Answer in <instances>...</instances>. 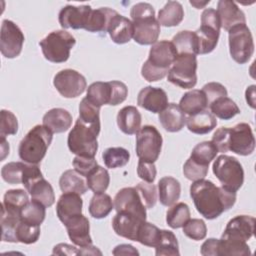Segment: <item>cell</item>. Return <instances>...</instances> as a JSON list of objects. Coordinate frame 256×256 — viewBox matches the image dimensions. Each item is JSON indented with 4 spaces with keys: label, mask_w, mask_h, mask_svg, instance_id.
Wrapping results in <instances>:
<instances>
[{
    "label": "cell",
    "mask_w": 256,
    "mask_h": 256,
    "mask_svg": "<svg viewBox=\"0 0 256 256\" xmlns=\"http://www.w3.org/2000/svg\"><path fill=\"white\" fill-rule=\"evenodd\" d=\"M190 196L196 210L206 219L213 220L229 210L236 202V193L210 180H197L190 186Z\"/></svg>",
    "instance_id": "cell-1"
},
{
    "label": "cell",
    "mask_w": 256,
    "mask_h": 256,
    "mask_svg": "<svg viewBox=\"0 0 256 256\" xmlns=\"http://www.w3.org/2000/svg\"><path fill=\"white\" fill-rule=\"evenodd\" d=\"M178 53L173 43L168 40L157 41L152 44L148 59L141 67V75L148 82H156L167 76L170 67L176 60Z\"/></svg>",
    "instance_id": "cell-2"
},
{
    "label": "cell",
    "mask_w": 256,
    "mask_h": 256,
    "mask_svg": "<svg viewBox=\"0 0 256 256\" xmlns=\"http://www.w3.org/2000/svg\"><path fill=\"white\" fill-rule=\"evenodd\" d=\"M134 34L133 39L140 45H152L157 42L160 34V24L155 17L153 6L146 2H139L130 11Z\"/></svg>",
    "instance_id": "cell-3"
},
{
    "label": "cell",
    "mask_w": 256,
    "mask_h": 256,
    "mask_svg": "<svg viewBox=\"0 0 256 256\" xmlns=\"http://www.w3.org/2000/svg\"><path fill=\"white\" fill-rule=\"evenodd\" d=\"M52 139L53 133L44 125L34 126L19 143L20 159L28 164L40 163L45 157Z\"/></svg>",
    "instance_id": "cell-4"
},
{
    "label": "cell",
    "mask_w": 256,
    "mask_h": 256,
    "mask_svg": "<svg viewBox=\"0 0 256 256\" xmlns=\"http://www.w3.org/2000/svg\"><path fill=\"white\" fill-rule=\"evenodd\" d=\"M100 128L101 126L88 124L78 118L68 134L67 144L69 150L76 156L95 157L98 150L97 137Z\"/></svg>",
    "instance_id": "cell-5"
},
{
    "label": "cell",
    "mask_w": 256,
    "mask_h": 256,
    "mask_svg": "<svg viewBox=\"0 0 256 256\" xmlns=\"http://www.w3.org/2000/svg\"><path fill=\"white\" fill-rule=\"evenodd\" d=\"M75 44L74 36L65 30L52 31L39 42L45 59L52 63L66 62Z\"/></svg>",
    "instance_id": "cell-6"
},
{
    "label": "cell",
    "mask_w": 256,
    "mask_h": 256,
    "mask_svg": "<svg viewBox=\"0 0 256 256\" xmlns=\"http://www.w3.org/2000/svg\"><path fill=\"white\" fill-rule=\"evenodd\" d=\"M212 170L223 188L236 193L242 187L244 170L235 157L225 154L219 155L213 162Z\"/></svg>",
    "instance_id": "cell-7"
},
{
    "label": "cell",
    "mask_w": 256,
    "mask_h": 256,
    "mask_svg": "<svg viewBox=\"0 0 256 256\" xmlns=\"http://www.w3.org/2000/svg\"><path fill=\"white\" fill-rule=\"evenodd\" d=\"M220 20L215 9L206 8L201 15V25L194 31L197 37L198 54L211 53L217 46L220 35Z\"/></svg>",
    "instance_id": "cell-8"
},
{
    "label": "cell",
    "mask_w": 256,
    "mask_h": 256,
    "mask_svg": "<svg viewBox=\"0 0 256 256\" xmlns=\"http://www.w3.org/2000/svg\"><path fill=\"white\" fill-rule=\"evenodd\" d=\"M197 58L193 54H178L167 74L170 83L183 88L191 89L197 83Z\"/></svg>",
    "instance_id": "cell-9"
},
{
    "label": "cell",
    "mask_w": 256,
    "mask_h": 256,
    "mask_svg": "<svg viewBox=\"0 0 256 256\" xmlns=\"http://www.w3.org/2000/svg\"><path fill=\"white\" fill-rule=\"evenodd\" d=\"M229 52L238 64L247 63L254 53V42L250 29L246 24H240L228 31Z\"/></svg>",
    "instance_id": "cell-10"
},
{
    "label": "cell",
    "mask_w": 256,
    "mask_h": 256,
    "mask_svg": "<svg viewBox=\"0 0 256 256\" xmlns=\"http://www.w3.org/2000/svg\"><path fill=\"white\" fill-rule=\"evenodd\" d=\"M162 135L156 127L145 125L136 133V154L140 160L155 163L162 149Z\"/></svg>",
    "instance_id": "cell-11"
},
{
    "label": "cell",
    "mask_w": 256,
    "mask_h": 256,
    "mask_svg": "<svg viewBox=\"0 0 256 256\" xmlns=\"http://www.w3.org/2000/svg\"><path fill=\"white\" fill-rule=\"evenodd\" d=\"M26 191L35 200L45 207H50L55 202V194L52 185L44 179L38 165H33L27 172L22 182Z\"/></svg>",
    "instance_id": "cell-12"
},
{
    "label": "cell",
    "mask_w": 256,
    "mask_h": 256,
    "mask_svg": "<svg viewBox=\"0 0 256 256\" xmlns=\"http://www.w3.org/2000/svg\"><path fill=\"white\" fill-rule=\"evenodd\" d=\"M25 37L21 29L13 21L5 19L1 24L0 51L8 59L16 58L20 55Z\"/></svg>",
    "instance_id": "cell-13"
},
{
    "label": "cell",
    "mask_w": 256,
    "mask_h": 256,
    "mask_svg": "<svg viewBox=\"0 0 256 256\" xmlns=\"http://www.w3.org/2000/svg\"><path fill=\"white\" fill-rule=\"evenodd\" d=\"M53 85L63 97L76 98L85 91L87 82L85 77L78 71L63 69L54 76Z\"/></svg>",
    "instance_id": "cell-14"
},
{
    "label": "cell",
    "mask_w": 256,
    "mask_h": 256,
    "mask_svg": "<svg viewBox=\"0 0 256 256\" xmlns=\"http://www.w3.org/2000/svg\"><path fill=\"white\" fill-rule=\"evenodd\" d=\"M227 149L241 156H248L255 149V138L248 123H239L228 128Z\"/></svg>",
    "instance_id": "cell-15"
},
{
    "label": "cell",
    "mask_w": 256,
    "mask_h": 256,
    "mask_svg": "<svg viewBox=\"0 0 256 256\" xmlns=\"http://www.w3.org/2000/svg\"><path fill=\"white\" fill-rule=\"evenodd\" d=\"M113 203L116 212L128 213L146 221L147 208L135 187H125L120 189L116 193Z\"/></svg>",
    "instance_id": "cell-16"
},
{
    "label": "cell",
    "mask_w": 256,
    "mask_h": 256,
    "mask_svg": "<svg viewBox=\"0 0 256 256\" xmlns=\"http://www.w3.org/2000/svg\"><path fill=\"white\" fill-rule=\"evenodd\" d=\"M91 12L89 5H66L59 12V24L63 29H85Z\"/></svg>",
    "instance_id": "cell-17"
},
{
    "label": "cell",
    "mask_w": 256,
    "mask_h": 256,
    "mask_svg": "<svg viewBox=\"0 0 256 256\" xmlns=\"http://www.w3.org/2000/svg\"><path fill=\"white\" fill-rule=\"evenodd\" d=\"M137 104L154 114L160 113L168 106V96L162 88L146 86L139 91Z\"/></svg>",
    "instance_id": "cell-18"
},
{
    "label": "cell",
    "mask_w": 256,
    "mask_h": 256,
    "mask_svg": "<svg viewBox=\"0 0 256 256\" xmlns=\"http://www.w3.org/2000/svg\"><path fill=\"white\" fill-rule=\"evenodd\" d=\"M255 218L249 215H238L226 225L221 237L248 241L254 235Z\"/></svg>",
    "instance_id": "cell-19"
},
{
    "label": "cell",
    "mask_w": 256,
    "mask_h": 256,
    "mask_svg": "<svg viewBox=\"0 0 256 256\" xmlns=\"http://www.w3.org/2000/svg\"><path fill=\"white\" fill-rule=\"evenodd\" d=\"M221 27L229 31L231 28L240 25L246 24V17L244 12L238 7V5L231 0H220L217 3L216 10Z\"/></svg>",
    "instance_id": "cell-20"
},
{
    "label": "cell",
    "mask_w": 256,
    "mask_h": 256,
    "mask_svg": "<svg viewBox=\"0 0 256 256\" xmlns=\"http://www.w3.org/2000/svg\"><path fill=\"white\" fill-rule=\"evenodd\" d=\"M69 239L78 247H86L92 245V238L90 236V224L89 220L80 214L71 218L66 224Z\"/></svg>",
    "instance_id": "cell-21"
},
{
    "label": "cell",
    "mask_w": 256,
    "mask_h": 256,
    "mask_svg": "<svg viewBox=\"0 0 256 256\" xmlns=\"http://www.w3.org/2000/svg\"><path fill=\"white\" fill-rule=\"evenodd\" d=\"M83 200L80 194L74 192L63 193L56 204V214L59 220L66 224L71 218L82 214Z\"/></svg>",
    "instance_id": "cell-22"
},
{
    "label": "cell",
    "mask_w": 256,
    "mask_h": 256,
    "mask_svg": "<svg viewBox=\"0 0 256 256\" xmlns=\"http://www.w3.org/2000/svg\"><path fill=\"white\" fill-rule=\"evenodd\" d=\"M143 222L144 220H141L134 215L117 212L112 219V227L118 236L132 241H137L139 227Z\"/></svg>",
    "instance_id": "cell-23"
},
{
    "label": "cell",
    "mask_w": 256,
    "mask_h": 256,
    "mask_svg": "<svg viewBox=\"0 0 256 256\" xmlns=\"http://www.w3.org/2000/svg\"><path fill=\"white\" fill-rule=\"evenodd\" d=\"M107 32L111 40L116 44L128 43L134 34V27L131 20L117 13L111 20Z\"/></svg>",
    "instance_id": "cell-24"
},
{
    "label": "cell",
    "mask_w": 256,
    "mask_h": 256,
    "mask_svg": "<svg viewBox=\"0 0 256 256\" xmlns=\"http://www.w3.org/2000/svg\"><path fill=\"white\" fill-rule=\"evenodd\" d=\"M42 122L53 134L63 133L71 127L72 115L66 109L52 108L44 114Z\"/></svg>",
    "instance_id": "cell-25"
},
{
    "label": "cell",
    "mask_w": 256,
    "mask_h": 256,
    "mask_svg": "<svg viewBox=\"0 0 256 256\" xmlns=\"http://www.w3.org/2000/svg\"><path fill=\"white\" fill-rule=\"evenodd\" d=\"M158 119L162 127L172 133L182 130L186 124L185 113L181 110L179 105L175 103L168 104V106L159 113Z\"/></svg>",
    "instance_id": "cell-26"
},
{
    "label": "cell",
    "mask_w": 256,
    "mask_h": 256,
    "mask_svg": "<svg viewBox=\"0 0 256 256\" xmlns=\"http://www.w3.org/2000/svg\"><path fill=\"white\" fill-rule=\"evenodd\" d=\"M117 125L119 129L127 135H133L141 128L142 117L135 106H125L117 114Z\"/></svg>",
    "instance_id": "cell-27"
},
{
    "label": "cell",
    "mask_w": 256,
    "mask_h": 256,
    "mask_svg": "<svg viewBox=\"0 0 256 256\" xmlns=\"http://www.w3.org/2000/svg\"><path fill=\"white\" fill-rule=\"evenodd\" d=\"M158 188V198L163 206L174 205L181 194L180 182L171 176L162 177L157 185Z\"/></svg>",
    "instance_id": "cell-28"
},
{
    "label": "cell",
    "mask_w": 256,
    "mask_h": 256,
    "mask_svg": "<svg viewBox=\"0 0 256 256\" xmlns=\"http://www.w3.org/2000/svg\"><path fill=\"white\" fill-rule=\"evenodd\" d=\"M186 125L190 132L194 134H207L217 125L216 117L207 109L186 118Z\"/></svg>",
    "instance_id": "cell-29"
},
{
    "label": "cell",
    "mask_w": 256,
    "mask_h": 256,
    "mask_svg": "<svg viewBox=\"0 0 256 256\" xmlns=\"http://www.w3.org/2000/svg\"><path fill=\"white\" fill-rule=\"evenodd\" d=\"M118 12L116 10L108 7H101V8L92 10L85 30L92 33L105 34L108 30V27L112 18Z\"/></svg>",
    "instance_id": "cell-30"
},
{
    "label": "cell",
    "mask_w": 256,
    "mask_h": 256,
    "mask_svg": "<svg viewBox=\"0 0 256 256\" xmlns=\"http://www.w3.org/2000/svg\"><path fill=\"white\" fill-rule=\"evenodd\" d=\"M179 107L187 115H193L208 108L206 96L202 90L192 89L186 92L180 99Z\"/></svg>",
    "instance_id": "cell-31"
},
{
    "label": "cell",
    "mask_w": 256,
    "mask_h": 256,
    "mask_svg": "<svg viewBox=\"0 0 256 256\" xmlns=\"http://www.w3.org/2000/svg\"><path fill=\"white\" fill-rule=\"evenodd\" d=\"M184 18V10L178 1H168L158 12L157 20L160 26L174 27L178 26Z\"/></svg>",
    "instance_id": "cell-32"
},
{
    "label": "cell",
    "mask_w": 256,
    "mask_h": 256,
    "mask_svg": "<svg viewBox=\"0 0 256 256\" xmlns=\"http://www.w3.org/2000/svg\"><path fill=\"white\" fill-rule=\"evenodd\" d=\"M59 187L63 193L74 192L80 195L85 194L89 189L84 177L72 169L62 173L59 179Z\"/></svg>",
    "instance_id": "cell-33"
},
{
    "label": "cell",
    "mask_w": 256,
    "mask_h": 256,
    "mask_svg": "<svg viewBox=\"0 0 256 256\" xmlns=\"http://www.w3.org/2000/svg\"><path fill=\"white\" fill-rule=\"evenodd\" d=\"M29 201L28 193L23 189H10L4 194L1 208L5 209L9 214L20 217L22 208Z\"/></svg>",
    "instance_id": "cell-34"
},
{
    "label": "cell",
    "mask_w": 256,
    "mask_h": 256,
    "mask_svg": "<svg viewBox=\"0 0 256 256\" xmlns=\"http://www.w3.org/2000/svg\"><path fill=\"white\" fill-rule=\"evenodd\" d=\"M86 98L100 108L106 104L110 105L112 99V86L110 81H97L90 84L87 88Z\"/></svg>",
    "instance_id": "cell-35"
},
{
    "label": "cell",
    "mask_w": 256,
    "mask_h": 256,
    "mask_svg": "<svg viewBox=\"0 0 256 256\" xmlns=\"http://www.w3.org/2000/svg\"><path fill=\"white\" fill-rule=\"evenodd\" d=\"M178 54L198 55L197 37L194 31L183 30L178 32L171 41Z\"/></svg>",
    "instance_id": "cell-36"
},
{
    "label": "cell",
    "mask_w": 256,
    "mask_h": 256,
    "mask_svg": "<svg viewBox=\"0 0 256 256\" xmlns=\"http://www.w3.org/2000/svg\"><path fill=\"white\" fill-rule=\"evenodd\" d=\"M208 108L210 112L222 120L232 119L234 116L240 113V109L237 104L229 97H220L214 100Z\"/></svg>",
    "instance_id": "cell-37"
},
{
    "label": "cell",
    "mask_w": 256,
    "mask_h": 256,
    "mask_svg": "<svg viewBox=\"0 0 256 256\" xmlns=\"http://www.w3.org/2000/svg\"><path fill=\"white\" fill-rule=\"evenodd\" d=\"M114 208L111 197L106 193H95L89 203V213L95 219H102L109 215Z\"/></svg>",
    "instance_id": "cell-38"
},
{
    "label": "cell",
    "mask_w": 256,
    "mask_h": 256,
    "mask_svg": "<svg viewBox=\"0 0 256 256\" xmlns=\"http://www.w3.org/2000/svg\"><path fill=\"white\" fill-rule=\"evenodd\" d=\"M251 250L246 241L221 237L218 244V256H247Z\"/></svg>",
    "instance_id": "cell-39"
},
{
    "label": "cell",
    "mask_w": 256,
    "mask_h": 256,
    "mask_svg": "<svg viewBox=\"0 0 256 256\" xmlns=\"http://www.w3.org/2000/svg\"><path fill=\"white\" fill-rule=\"evenodd\" d=\"M217 153L218 150L212 141H203L192 149L189 158L202 166L209 167L210 162L216 158Z\"/></svg>",
    "instance_id": "cell-40"
},
{
    "label": "cell",
    "mask_w": 256,
    "mask_h": 256,
    "mask_svg": "<svg viewBox=\"0 0 256 256\" xmlns=\"http://www.w3.org/2000/svg\"><path fill=\"white\" fill-rule=\"evenodd\" d=\"M190 219L189 206L184 202L175 203L166 213V223L172 229L183 227Z\"/></svg>",
    "instance_id": "cell-41"
},
{
    "label": "cell",
    "mask_w": 256,
    "mask_h": 256,
    "mask_svg": "<svg viewBox=\"0 0 256 256\" xmlns=\"http://www.w3.org/2000/svg\"><path fill=\"white\" fill-rule=\"evenodd\" d=\"M45 208L46 207L43 204L31 199L22 208L20 212V219L28 224L40 226L46 216Z\"/></svg>",
    "instance_id": "cell-42"
},
{
    "label": "cell",
    "mask_w": 256,
    "mask_h": 256,
    "mask_svg": "<svg viewBox=\"0 0 256 256\" xmlns=\"http://www.w3.org/2000/svg\"><path fill=\"white\" fill-rule=\"evenodd\" d=\"M155 254L157 256L180 255L179 244H178L175 234L172 231L161 229L160 239L155 247Z\"/></svg>",
    "instance_id": "cell-43"
},
{
    "label": "cell",
    "mask_w": 256,
    "mask_h": 256,
    "mask_svg": "<svg viewBox=\"0 0 256 256\" xmlns=\"http://www.w3.org/2000/svg\"><path fill=\"white\" fill-rule=\"evenodd\" d=\"M102 159L107 168L115 169L125 166L130 159V153L123 147H109L102 153Z\"/></svg>",
    "instance_id": "cell-44"
},
{
    "label": "cell",
    "mask_w": 256,
    "mask_h": 256,
    "mask_svg": "<svg viewBox=\"0 0 256 256\" xmlns=\"http://www.w3.org/2000/svg\"><path fill=\"white\" fill-rule=\"evenodd\" d=\"M88 188L95 193H103L107 190L110 183V176L104 167L97 165L95 169L86 177Z\"/></svg>",
    "instance_id": "cell-45"
},
{
    "label": "cell",
    "mask_w": 256,
    "mask_h": 256,
    "mask_svg": "<svg viewBox=\"0 0 256 256\" xmlns=\"http://www.w3.org/2000/svg\"><path fill=\"white\" fill-rule=\"evenodd\" d=\"M160 235L161 229L150 222L144 221L139 227L137 242L141 243L142 245L155 248L160 239Z\"/></svg>",
    "instance_id": "cell-46"
},
{
    "label": "cell",
    "mask_w": 256,
    "mask_h": 256,
    "mask_svg": "<svg viewBox=\"0 0 256 256\" xmlns=\"http://www.w3.org/2000/svg\"><path fill=\"white\" fill-rule=\"evenodd\" d=\"M16 241L24 244H33L40 237V226L28 224L20 219L15 230Z\"/></svg>",
    "instance_id": "cell-47"
},
{
    "label": "cell",
    "mask_w": 256,
    "mask_h": 256,
    "mask_svg": "<svg viewBox=\"0 0 256 256\" xmlns=\"http://www.w3.org/2000/svg\"><path fill=\"white\" fill-rule=\"evenodd\" d=\"M27 163L25 162H9L1 169L2 179L8 184L22 183L24 170Z\"/></svg>",
    "instance_id": "cell-48"
},
{
    "label": "cell",
    "mask_w": 256,
    "mask_h": 256,
    "mask_svg": "<svg viewBox=\"0 0 256 256\" xmlns=\"http://www.w3.org/2000/svg\"><path fill=\"white\" fill-rule=\"evenodd\" d=\"M82 121L101 126L100 124V107L94 105L86 97L83 98L79 104V117Z\"/></svg>",
    "instance_id": "cell-49"
},
{
    "label": "cell",
    "mask_w": 256,
    "mask_h": 256,
    "mask_svg": "<svg viewBox=\"0 0 256 256\" xmlns=\"http://www.w3.org/2000/svg\"><path fill=\"white\" fill-rule=\"evenodd\" d=\"M183 233L190 239L199 241L203 240L207 234V227L202 219H189L183 226Z\"/></svg>",
    "instance_id": "cell-50"
},
{
    "label": "cell",
    "mask_w": 256,
    "mask_h": 256,
    "mask_svg": "<svg viewBox=\"0 0 256 256\" xmlns=\"http://www.w3.org/2000/svg\"><path fill=\"white\" fill-rule=\"evenodd\" d=\"M147 209L153 208L157 202V188L153 183L140 182L135 186Z\"/></svg>",
    "instance_id": "cell-51"
},
{
    "label": "cell",
    "mask_w": 256,
    "mask_h": 256,
    "mask_svg": "<svg viewBox=\"0 0 256 256\" xmlns=\"http://www.w3.org/2000/svg\"><path fill=\"white\" fill-rule=\"evenodd\" d=\"M18 132L17 117L9 110H1V124H0V137L7 135H15Z\"/></svg>",
    "instance_id": "cell-52"
},
{
    "label": "cell",
    "mask_w": 256,
    "mask_h": 256,
    "mask_svg": "<svg viewBox=\"0 0 256 256\" xmlns=\"http://www.w3.org/2000/svg\"><path fill=\"white\" fill-rule=\"evenodd\" d=\"M208 168L206 166H202L192 159L188 158L183 165V174L184 176L191 181H197L204 179L208 173Z\"/></svg>",
    "instance_id": "cell-53"
},
{
    "label": "cell",
    "mask_w": 256,
    "mask_h": 256,
    "mask_svg": "<svg viewBox=\"0 0 256 256\" xmlns=\"http://www.w3.org/2000/svg\"><path fill=\"white\" fill-rule=\"evenodd\" d=\"M201 90L204 92V94L206 96L208 106L214 100H216L220 97H226L228 95L226 87L218 82H209V83L205 84Z\"/></svg>",
    "instance_id": "cell-54"
},
{
    "label": "cell",
    "mask_w": 256,
    "mask_h": 256,
    "mask_svg": "<svg viewBox=\"0 0 256 256\" xmlns=\"http://www.w3.org/2000/svg\"><path fill=\"white\" fill-rule=\"evenodd\" d=\"M74 170H76L83 177H87L98 165L96 159L93 157H83L76 156L72 161Z\"/></svg>",
    "instance_id": "cell-55"
},
{
    "label": "cell",
    "mask_w": 256,
    "mask_h": 256,
    "mask_svg": "<svg viewBox=\"0 0 256 256\" xmlns=\"http://www.w3.org/2000/svg\"><path fill=\"white\" fill-rule=\"evenodd\" d=\"M156 174L157 170L154 163L139 159L137 165V175L139 176V178H141L145 182L153 183L156 178Z\"/></svg>",
    "instance_id": "cell-56"
},
{
    "label": "cell",
    "mask_w": 256,
    "mask_h": 256,
    "mask_svg": "<svg viewBox=\"0 0 256 256\" xmlns=\"http://www.w3.org/2000/svg\"><path fill=\"white\" fill-rule=\"evenodd\" d=\"M112 86V99L111 106H116L122 102H124L128 96V88L126 84L121 81L112 80L110 81Z\"/></svg>",
    "instance_id": "cell-57"
},
{
    "label": "cell",
    "mask_w": 256,
    "mask_h": 256,
    "mask_svg": "<svg viewBox=\"0 0 256 256\" xmlns=\"http://www.w3.org/2000/svg\"><path fill=\"white\" fill-rule=\"evenodd\" d=\"M219 239L209 238L201 245L200 253L203 256H218Z\"/></svg>",
    "instance_id": "cell-58"
},
{
    "label": "cell",
    "mask_w": 256,
    "mask_h": 256,
    "mask_svg": "<svg viewBox=\"0 0 256 256\" xmlns=\"http://www.w3.org/2000/svg\"><path fill=\"white\" fill-rule=\"evenodd\" d=\"M52 254L56 255H79V249L67 243H59L54 246Z\"/></svg>",
    "instance_id": "cell-59"
},
{
    "label": "cell",
    "mask_w": 256,
    "mask_h": 256,
    "mask_svg": "<svg viewBox=\"0 0 256 256\" xmlns=\"http://www.w3.org/2000/svg\"><path fill=\"white\" fill-rule=\"evenodd\" d=\"M113 255H139V252L130 244H120L117 245L113 251Z\"/></svg>",
    "instance_id": "cell-60"
},
{
    "label": "cell",
    "mask_w": 256,
    "mask_h": 256,
    "mask_svg": "<svg viewBox=\"0 0 256 256\" xmlns=\"http://www.w3.org/2000/svg\"><path fill=\"white\" fill-rule=\"evenodd\" d=\"M255 85H250L245 91L246 101L252 109L255 108Z\"/></svg>",
    "instance_id": "cell-61"
},
{
    "label": "cell",
    "mask_w": 256,
    "mask_h": 256,
    "mask_svg": "<svg viewBox=\"0 0 256 256\" xmlns=\"http://www.w3.org/2000/svg\"><path fill=\"white\" fill-rule=\"evenodd\" d=\"M96 254L102 255V252L93 245L79 248V255H96Z\"/></svg>",
    "instance_id": "cell-62"
},
{
    "label": "cell",
    "mask_w": 256,
    "mask_h": 256,
    "mask_svg": "<svg viewBox=\"0 0 256 256\" xmlns=\"http://www.w3.org/2000/svg\"><path fill=\"white\" fill-rule=\"evenodd\" d=\"M9 154V143L6 141L5 137L1 136V161Z\"/></svg>",
    "instance_id": "cell-63"
},
{
    "label": "cell",
    "mask_w": 256,
    "mask_h": 256,
    "mask_svg": "<svg viewBox=\"0 0 256 256\" xmlns=\"http://www.w3.org/2000/svg\"><path fill=\"white\" fill-rule=\"evenodd\" d=\"M210 1L208 0V1H204V2H199V1H190V4L192 5V6H194L196 9H201V8H203V7H205V5L206 4H208Z\"/></svg>",
    "instance_id": "cell-64"
}]
</instances>
